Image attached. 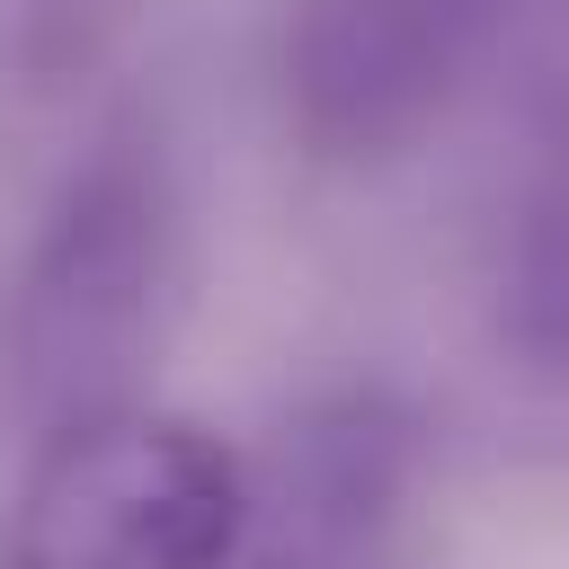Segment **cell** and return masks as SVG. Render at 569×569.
Instances as JSON below:
<instances>
[{"label": "cell", "mask_w": 569, "mask_h": 569, "mask_svg": "<svg viewBox=\"0 0 569 569\" xmlns=\"http://www.w3.org/2000/svg\"><path fill=\"white\" fill-rule=\"evenodd\" d=\"M489 329L525 373H569V98L533 124L498 231H489Z\"/></svg>", "instance_id": "5"}, {"label": "cell", "mask_w": 569, "mask_h": 569, "mask_svg": "<svg viewBox=\"0 0 569 569\" xmlns=\"http://www.w3.org/2000/svg\"><path fill=\"white\" fill-rule=\"evenodd\" d=\"M418 480V418L356 382L276 418L249 462V533L231 569H382Z\"/></svg>", "instance_id": "4"}, {"label": "cell", "mask_w": 569, "mask_h": 569, "mask_svg": "<svg viewBox=\"0 0 569 569\" xmlns=\"http://www.w3.org/2000/svg\"><path fill=\"white\" fill-rule=\"evenodd\" d=\"M249 533V453L196 418L124 409L27 445L0 569H231Z\"/></svg>", "instance_id": "2"}, {"label": "cell", "mask_w": 569, "mask_h": 569, "mask_svg": "<svg viewBox=\"0 0 569 569\" xmlns=\"http://www.w3.org/2000/svg\"><path fill=\"white\" fill-rule=\"evenodd\" d=\"M187 311V187L151 107L107 116L0 276V418L44 445L142 409Z\"/></svg>", "instance_id": "1"}, {"label": "cell", "mask_w": 569, "mask_h": 569, "mask_svg": "<svg viewBox=\"0 0 569 569\" xmlns=\"http://www.w3.org/2000/svg\"><path fill=\"white\" fill-rule=\"evenodd\" d=\"M507 0H284L276 107L329 169H373L427 142L480 80Z\"/></svg>", "instance_id": "3"}]
</instances>
